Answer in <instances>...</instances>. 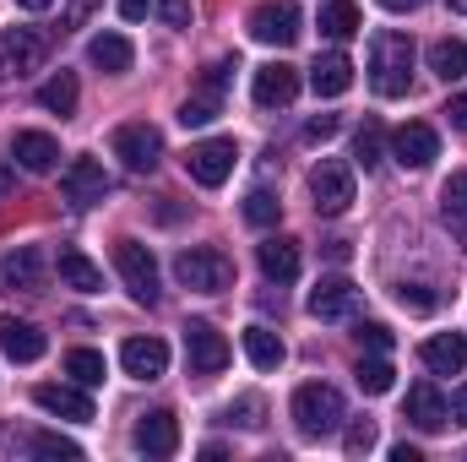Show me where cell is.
Instances as JSON below:
<instances>
[{"label": "cell", "instance_id": "7bdbcfd3", "mask_svg": "<svg viewBox=\"0 0 467 462\" xmlns=\"http://www.w3.org/2000/svg\"><path fill=\"white\" fill-rule=\"evenodd\" d=\"M93 5H99V0H66V16H60V22H66V27H82V22L93 16Z\"/></svg>", "mask_w": 467, "mask_h": 462}, {"label": "cell", "instance_id": "ba28073f", "mask_svg": "<svg viewBox=\"0 0 467 462\" xmlns=\"http://www.w3.org/2000/svg\"><path fill=\"white\" fill-rule=\"evenodd\" d=\"M234 142L229 136H213V142H196L191 152H185V174L196 180V185H207V191H218L223 180L234 174Z\"/></svg>", "mask_w": 467, "mask_h": 462}, {"label": "cell", "instance_id": "816d5d0a", "mask_svg": "<svg viewBox=\"0 0 467 462\" xmlns=\"http://www.w3.org/2000/svg\"><path fill=\"white\" fill-rule=\"evenodd\" d=\"M16 5H22V11H49L55 0H16Z\"/></svg>", "mask_w": 467, "mask_h": 462}, {"label": "cell", "instance_id": "3957f363", "mask_svg": "<svg viewBox=\"0 0 467 462\" xmlns=\"http://www.w3.org/2000/svg\"><path fill=\"white\" fill-rule=\"evenodd\" d=\"M174 278H180L185 289H196V294H223L234 283V261L218 245H191V250H180Z\"/></svg>", "mask_w": 467, "mask_h": 462}, {"label": "cell", "instance_id": "603a6c76", "mask_svg": "<svg viewBox=\"0 0 467 462\" xmlns=\"http://www.w3.org/2000/svg\"><path fill=\"white\" fill-rule=\"evenodd\" d=\"M310 88L321 93V99H343L353 88V60L343 49H332V55H316V66H310Z\"/></svg>", "mask_w": 467, "mask_h": 462}, {"label": "cell", "instance_id": "7c38bea8", "mask_svg": "<svg viewBox=\"0 0 467 462\" xmlns=\"http://www.w3.org/2000/svg\"><path fill=\"white\" fill-rule=\"evenodd\" d=\"M391 158H397L402 169H430V163L441 158V136H435V125H424V120L397 125V136H391Z\"/></svg>", "mask_w": 467, "mask_h": 462}, {"label": "cell", "instance_id": "f5cc1de1", "mask_svg": "<svg viewBox=\"0 0 467 462\" xmlns=\"http://www.w3.org/2000/svg\"><path fill=\"white\" fill-rule=\"evenodd\" d=\"M446 5H451V11H462V16H467V0H446Z\"/></svg>", "mask_w": 467, "mask_h": 462}, {"label": "cell", "instance_id": "d6986e66", "mask_svg": "<svg viewBox=\"0 0 467 462\" xmlns=\"http://www.w3.org/2000/svg\"><path fill=\"white\" fill-rule=\"evenodd\" d=\"M11 158H16L22 169H33V174H49V169L60 163V142L44 136V131H16V136H11Z\"/></svg>", "mask_w": 467, "mask_h": 462}, {"label": "cell", "instance_id": "e575fe53", "mask_svg": "<svg viewBox=\"0 0 467 462\" xmlns=\"http://www.w3.org/2000/svg\"><path fill=\"white\" fill-rule=\"evenodd\" d=\"M380 147H386L380 125H375V120H364V131L353 136V163H358V169H375V163H380Z\"/></svg>", "mask_w": 467, "mask_h": 462}, {"label": "cell", "instance_id": "44dd1931", "mask_svg": "<svg viewBox=\"0 0 467 462\" xmlns=\"http://www.w3.org/2000/svg\"><path fill=\"white\" fill-rule=\"evenodd\" d=\"M44 283V250L38 245H22L11 256H0V289H38Z\"/></svg>", "mask_w": 467, "mask_h": 462}, {"label": "cell", "instance_id": "d6a6232c", "mask_svg": "<svg viewBox=\"0 0 467 462\" xmlns=\"http://www.w3.org/2000/svg\"><path fill=\"white\" fill-rule=\"evenodd\" d=\"M391 375H397V370H391V364H386L380 353H375V359H358V364H353V381H358V392H369V397L391 392Z\"/></svg>", "mask_w": 467, "mask_h": 462}, {"label": "cell", "instance_id": "ffe728a7", "mask_svg": "<svg viewBox=\"0 0 467 462\" xmlns=\"http://www.w3.org/2000/svg\"><path fill=\"white\" fill-rule=\"evenodd\" d=\"M408 419H413V430L435 436V430H446L451 408H446V397H441L430 381H419V386H408Z\"/></svg>", "mask_w": 467, "mask_h": 462}, {"label": "cell", "instance_id": "6da1fadb", "mask_svg": "<svg viewBox=\"0 0 467 462\" xmlns=\"http://www.w3.org/2000/svg\"><path fill=\"white\" fill-rule=\"evenodd\" d=\"M369 82L380 99H402L413 88V38L408 33H375L369 44Z\"/></svg>", "mask_w": 467, "mask_h": 462}, {"label": "cell", "instance_id": "f907efd6", "mask_svg": "<svg viewBox=\"0 0 467 462\" xmlns=\"http://www.w3.org/2000/svg\"><path fill=\"white\" fill-rule=\"evenodd\" d=\"M11 185H16V169H11V163H0V196H5Z\"/></svg>", "mask_w": 467, "mask_h": 462}, {"label": "cell", "instance_id": "b9f144b4", "mask_svg": "<svg viewBox=\"0 0 467 462\" xmlns=\"http://www.w3.org/2000/svg\"><path fill=\"white\" fill-rule=\"evenodd\" d=\"M337 125H343L337 115H316L310 125H305V142H332V136H337Z\"/></svg>", "mask_w": 467, "mask_h": 462}, {"label": "cell", "instance_id": "1f68e13d", "mask_svg": "<svg viewBox=\"0 0 467 462\" xmlns=\"http://www.w3.org/2000/svg\"><path fill=\"white\" fill-rule=\"evenodd\" d=\"M66 375H71L77 386H104L109 364H104V353H99V348H71V353H66Z\"/></svg>", "mask_w": 467, "mask_h": 462}, {"label": "cell", "instance_id": "c3c4849f", "mask_svg": "<svg viewBox=\"0 0 467 462\" xmlns=\"http://www.w3.org/2000/svg\"><path fill=\"white\" fill-rule=\"evenodd\" d=\"M375 5H386V11H397V16H402V11H419L424 0H375Z\"/></svg>", "mask_w": 467, "mask_h": 462}, {"label": "cell", "instance_id": "30bf717a", "mask_svg": "<svg viewBox=\"0 0 467 462\" xmlns=\"http://www.w3.org/2000/svg\"><path fill=\"white\" fill-rule=\"evenodd\" d=\"M299 5L294 0H266V5H255L250 11V38H261V44H277V49H288L294 38H299Z\"/></svg>", "mask_w": 467, "mask_h": 462}, {"label": "cell", "instance_id": "9c48e42d", "mask_svg": "<svg viewBox=\"0 0 467 462\" xmlns=\"http://www.w3.org/2000/svg\"><path fill=\"white\" fill-rule=\"evenodd\" d=\"M229 338L213 327V321H191L185 327V364H191V375H218L223 364H229Z\"/></svg>", "mask_w": 467, "mask_h": 462}, {"label": "cell", "instance_id": "277c9868", "mask_svg": "<svg viewBox=\"0 0 467 462\" xmlns=\"http://www.w3.org/2000/svg\"><path fill=\"white\" fill-rule=\"evenodd\" d=\"M310 202H316L321 218H343V213L353 207V169L348 163L321 158V163L310 169Z\"/></svg>", "mask_w": 467, "mask_h": 462}, {"label": "cell", "instance_id": "7402d4cb", "mask_svg": "<svg viewBox=\"0 0 467 462\" xmlns=\"http://www.w3.org/2000/svg\"><path fill=\"white\" fill-rule=\"evenodd\" d=\"M419 359H424L435 375H462L467 370V338L462 332H435V338H424Z\"/></svg>", "mask_w": 467, "mask_h": 462}, {"label": "cell", "instance_id": "83f0119b", "mask_svg": "<svg viewBox=\"0 0 467 462\" xmlns=\"http://www.w3.org/2000/svg\"><path fill=\"white\" fill-rule=\"evenodd\" d=\"M430 71H435L441 82H462L467 77V44L462 38H435V44H430Z\"/></svg>", "mask_w": 467, "mask_h": 462}, {"label": "cell", "instance_id": "bcb514c9", "mask_svg": "<svg viewBox=\"0 0 467 462\" xmlns=\"http://www.w3.org/2000/svg\"><path fill=\"white\" fill-rule=\"evenodd\" d=\"M147 5H152V0H119V16H125V22H141Z\"/></svg>", "mask_w": 467, "mask_h": 462}, {"label": "cell", "instance_id": "74e56055", "mask_svg": "<svg viewBox=\"0 0 467 462\" xmlns=\"http://www.w3.org/2000/svg\"><path fill=\"white\" fill-rule=\"evenodd\" d=\"M397 305H402V310H419V316H430V310L441 305V294H435L430 283H402V289H397Z\"/></svg>", "mask_w": 467, "mask_h": 462}, {"label": "cell", "instance_id": "8d00e7d4", "mask_svg": "<svg viewBox=\"0 0 467 462\" xmlns=\"http://www.w3.org/2000/svg\"><path fill=\"white\" fill-rule=\"evenodd\" d=\"M218 110H223L218 99L196 93V99H185V104H180V125H185V131H202V125H213V120H218Z\"/></svg>", "mask_w": 467, "mask_h": 462}, {"label": "cell", "instance_id": "cb8c5ba5", "mask_svg": "<svg viewBox=\"0 0 467 462\" xmlns=\"http://www.w3.org/2000/svg\"><path fill=\"white\" fill-rule=\"evenodd\" d=\"M255 261H261V272L272 278V283H294L299 278V245L294 239H266V245H255Z\"/></svg>", "mask_w": 467, "mask_h": 462}, {"label": "cell", "instance_id": "52a82bcc", "mask_svg": "<svg viewBox=\"0 0 467 462\" xmlns=\"http://www.w3.org/2000/svg\"><path fill=\"white\" fill-rule=\"evenodd\" d=\"M44 60H49V38H44L38 27H5V38H0V66H5V77H33Z\"/></svg>", "mask_w": 467, "mask_h": 462}, {"label": "cell", "instance_id": "e0dca14e", "mask_svg": "<svg viewBox=\"0 0 467 462\" xmlns=\"http://www.w3.org/2000/svg\"><path fill=\"white\" fill-rule=\"evenodd\" d=\"M33 403H38L44 414H55V419H77V425H88V419H93V403H88V392H82V386L44 381V386L33 392Z\"/></svg>", "mask_w": 467, "mask_h": 462}, {"label": "cell", "instance_id": "f6af8a7d", "mask_svg": "<svg viewBox=\"0 0 467 462\" xmlns=\"http://www.w3.org/2000/svg\"><path fill=\"white\" fill-rule=\"evenodd\" d=\"M446 120H451L457 131H467V93H457V99L446 104Z\"/></svg>", "mask_w": 467, "mask_h": 462}, {"label": "cell", "instance_id": "ac0fdd59", "mask_svg": "<svg viewBox=\"0 0 467 462\" xmlns=\"http://www.w3.org/2000/svg\"><path fill=\"white\" fill-rule=\"evenodd\" d=\"M44 348H49V338H44L33 321L0 316V353H5V359H16V364H33V359H44Z\"/></svg>", "mask_w": 467, "mask_h": 462}, {"label": "cell", "instance_id": "4fadbf2b", "mask_svg": "<svg viewBox=\"0 0 467 462\" xmlns=\"http://www.w3.org/2000/svg\"><path fill=\"white\" fill-rule=\"evenodd\" d=\"M130 441H136V452H141V457H174V452H180V419H174L169 408L141 414V419H136V430H130Z\"/></svg>", "mask_w": 467, "mask_h": 462}, {"label": "cell", "instance_id": "484cf974", "mask_svg": "<svg viewBox=\"0 0 467 462\" xmlns=\"http://www.w3.org/2000/svg\"><path fill=\"white\" fill-rule=\"evenodd\" d=\"M88 60H93L99 71H109V77H119V71H130L136 49H130V38H125V33H99V38L88 44Z\"/></svg>", "mask_w": 467, "mask_h": 462}, {"label": "cell", "instance_id": "d4e9b609", "mask_svg": "<svg viewBox=\"0 0 467 462\" xmlns=\"http://www.w3.org/2000/svg\"><path fill=\"white\" fill-rule=\"evenodd\" d=\"M60 283L77 289V294H99V289H104V272H99L77 245H60Z\"/></svg>", "mask_w": 467, "mask_h": 462}, {"label": "cell", "instance_id": "60d3db41", "mask_svg": "<svg viewBox=\"0 0 467 462\" xmlns=\"http://www.w3.org/2000/svg\"><path fill=\"white\" fill-rule=\"evenodd\" d=\"M163 27H191V0H158Z\"/></svg>", "mask_w": 467, "mask_h": 462}, {"label": "cell", "instance_id": "8fae6325", "mask_svg": "<svg viewBox=\"0 0 467 462\" xmlns=\"http://www.w3.org/2000/svg\"><path fill=\"white\" fill-rule=\"evenodd\" d=\"M60 196H66L71 207H93V202H104V196H109V174H104V163H99V158H71L66 174H60Z\"/></svg>", "mask_w": 467, "mask_h": 462}, {"label": "cell", "instance_id": "7dc6e473", "mask_svg": "<svg viewBox=\"0 0 467 462\" xmlns=\"http://www.w3.org/2000/svg\"><path fill=\"white\" fill-rule=\"evenodd\" d=\"M391 462H424V457H419V446L402 441V446H391Z\"/></svg>", "mask_w": 467, "mask_h": 462}, {"label": "cell", "instance_id": "f546056e", "mask_svg": "<svg viewBox=\"0 0 467 462\" xmlns=\"http://www.w3.org/2000/svg\"><path fill=\"white\" fill-rule=\"evenodd\" d=\"M441 213H446L451 234L462 239V250H467V174H451V180L441 185Z\"/></svg>", "mask_w": 467, "mask_h": 462}, {"label": "cell", "instance_id": "ee69618b", "mask_svg": "<svg viewBox=\"0 0 467 462\" xmlns=\"http://www.w3.org/2000/svg\"><path fill=\"white\" fill-rule=\"evenodd\" d=\"M234 414H239V425H250V430L261 425V403H255V397H239V408H234Z\"/></svg>", "mask_w": 467, "mask_h": 462}, {"label": "cell", "instance_id": "2e32d148", "mask_svg": "<svg viewBox=\"0 0 467 462\" xmlns=\"http://www.w3.org/2000/svg\"><path fill=\"white\" fill-rule=\"evenodd\" d=\"M119 364H125V375H136V381H158V375L169 370V343H163V338H125V343H119Z\"/></svg>", "mask_w": 467, "mask_h": 462}, {"label": "cell", "instance_id": "f1b7e54d", "mask_svg": "<svg viewBox=\"0 0 467 462\" xmlns=\"http://www.w3.org/2000/svg\"><path fill=\"white\" fill-rule=\"evenodd\" d=\"M244 353H250L255 370H277L288 359V348H283V338L272 327H244Z\"/></svg>", "mask_w": 467, "mask_h": 462}, {"label": "cell", "instance_id": "681fc988", "mask_svg": "<svg viewBox=\"0 0 467 462\" xmlns=\"http://www.w3.org/2000/svg\"><path fill=\"white\" fill-rule=\"evenodd\" d=\"M451 414H457V419H462V425H467V381H462V386H457V397H451Z\"/></svg>", "mask_w": 467, "mask_h": 462}, {"label": "cell", "instance_id": "5bb4252c", "mask_svg": "<svg viewBox=\"0 0 467 462\" xmlns=\"http://www.w3.org/2000/svg\"><path fill=\"white\" fill-rule=\"evenodd\" d=\"M250 93H255V104H261V110H283V104H294V99H299V71H294L288 60H272V66H261V71H255Z\"/></svg>", "mask_w": 467, "mask_h": 462}, {"label": "cell", "instance_id": "7a4b0ae2", "mask_svg": "<svg viewBox=\"0 0 467 462\" xmlns=\"http://www.w3.org/2000/svg\"><path fill=\"white\" fill-rule=\"evenodd\" d=\"M343 419H348V408H343V392H337V386L305 381V386L294 392V425H299V436L321 441V436H332Z\"/></svg>", "mask_w": 467, "mask_h": 462}, {"label": "cell", "instance_id": "9a60e30c", "mask_svg": "<svg viewBox=\"0 0 467 462\" xmlns=\"http://www.w3.org/2000/svg\"><path fill=\"white\" fill-rule=\"evenodd\" d=\"M310 316L316 321H348V316H358V289L348 278H321L310 289Z\"/></svg>", "mask_w": 467, "mask_h": 462}, {"label": "cell", "instance_id": "d590c367", "mask_svg": "<svg viewBox=\"0 0 467 462\" xmlns=\"http://www.w3.org/2000/svg\"><path fill=\"white\" fill-rule=\"evenodd\" d=\"M244 218H250L255 229H272V224L283 218V202H277L272 191H250V196H244Z\"/></svg>", "mask_w": 467, "mask_h": 462}, {"label": "cell", "instance_id": "4dcf8cb0", "mask_svg": "<svg viewBox=\"0 0 467 462\" xmlns=\"http://www.w3.org/2000/svg\"><path fill=\"white\" fill-rule=\"evenodd\" d=\"M77 99H82V93H77V77H71V71H55V77L38 88V104H44L49 115H77Z\"/></svg>", "mask_w": 467, "mask_h": 462}, {"label": "cell", "instance_id": "f35d334b", "mask_svg": "<svg viewBox=\"0 0 467 462\" xmlns=\"http://www.w3.org/2000/svg\"><path fill=\"white\" fill-rule=\"evenodd\" d=\"M369 446H375V419H353L348 436H343V452H348V457H364Z\"/></svg>", "mask_w": 467, "mask_h": 462}, {"label": "cell", "instance_id": "ab89813d", "mask_svg": "<svg viewBox=\"0 0 467 462\" xmlns=\"http://www.w3.org/2000/svg\"><path fill=\"white\" fill-rule=\"evenodd\" d=\"M358 348H369V353H386L391 348V327H380V321H358Z\"/></svg>", "mask_w": 467, "mask_h": 462}, {"label": "cell", "instance_id": "8992f818", "mask_svg": "<svg viewBox=\"0 0 467 462\" xmlns=\"http://www.w3.org/2000/svg\"><path fill=\"white\" fill-rule=\"evenodd\" d=\"M115 158L130 169V174H152L158 158H163V131L147 125V120H130L115 131Z\"/></svg>", "mask_w": 467, "mask_h": 462}, {"label": "cell", "instance_id": "5b68a950", "mask_svg": "<svg viewBox=\"0 0 467 462\" xmlns=\"http://www.w3.org/2000/svg\"><path fill=\"white\" fill-rule=\"evenodd\" d=\"M115 267H119V283H125V294H130L136 305H158V261H152V250H147V245H136V239H119Z\"/></svg>", "mask_w": 467, "mask_h": 462}, {"label": "cell", "instance_id": "4316f807", "mask_svg": "<svg viewBox=\"0 0 467 462\" xmlns=\"http://www.w3.org/2000/svg\"><path fill=\"white\" fill-rule=\"evenodd\" d=\"M316 22H321V33L332 38V44H348L353 33H358V5L353 0H321V11H316Z\"/></svg>", "mask_w": 467, "mask_h": 462}, {"label": "cell", "instance_id": "836d02e7", "mask_svg": "<svg viewBox=\"0 0 467 462\" xmlns=\"http://www.w3.org/2000/svg\"><path fill=\"white\" fill-rule=\"evenodd\" d=\"M33 457H49V462H77V457H82V446H77L71 436H55V430H44V436H33Z\"/></svg>", "mask_w": 467, "mask_h": 462}]
</instances>
